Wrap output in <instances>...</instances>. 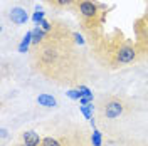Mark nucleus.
I'll return each instance as SVG.
<instances>
[{
	"instance_id": "1",
	"label": "nucleus",
	"mask_w": 148,
	"mask_h": 146,
	"mask_svg": "<svg viewBox=\"0 0 148 146\" xmlns=\"http://www.w3.org/2000/svg\"><path fill=\"white\" fill-rule=\"evenodd\" d=\"M125 111H126V104L120 98H110L101 104V116L104 119H116L123 116Z\"/></svg>"
},
{
	"instance_id": "2",
	"label": "nucleus",
	"mask_w": 148,
	"mask_h": 146,
	"mask_svg": "<svg viewBox=\"0 0 148 146\" xmlns=\"http://www.w3.org/2000/svg\"><path fill=\"white\" fill-rule=\"evenodd\" d=\"M76 9L84 20H96L99 17V5L94 0H77Z\"/></svg>"
},
{
	"instance_id": "3",
	"label": "nucleus",
	"mask_w": 148,
	"mask_h": 146,
	"mask_svg": "<svg viewBox=\"0 0 148 146\" xmlns=\"http://www.w3.org/2000/svg\"><path fill=\"white\" fill-rule=\"evenodd\" d=\"M136 49L133 46H130V44H123L116 49V52H114V59H116V62L118 64H130V62H133L135 59H136Z\"/></svg>"
},
{
	"instance_id": "4",
	"label": "nucleus",
	"mask_w": 148,
	"mask_h": 146,
	"mask_svg": "<svg viewBox=\"0 0 148 146\" xmlns=\"http://www.w3.org/2000/svg\"><path fill=\"white\" fill-rule=\"evenodd\" d=\"M59 59V50L52 44H46L40 47V62L42 65H54Z\"/></svg>"
},
{
	"instance_id": "5",
	"label": "nucleus",
	"mask_w": 148,
	"mask_h": 146,
	"mask_svg": "<svg viewBox=\"0 0 148 146\" xmlns=\"http://www.w3.org/2000/svg\"><path fill=\"white\" fill-rule=\"evenodd\" d=\"M9 20L15 25H24L29 20V14L24 7H12L9 10Z\"/></svg>"
},
{
	"instance_id": "6",
	"label": "nucleus",
	"mask_w": 148,
	"mask_h": 146,
	"mask_svg": "<svg viewBox=\"0 0 148 146\" xmlns=\"http://www.w3.org/2000/svg\"><path fill=\"white\" fill-rule=\"evenodd\" d=\"M42 139L44 138H40L39 133L32 131V129L22 133V145H25V146H40L42 145Z\"/></svg>"
},
{
	"instance_id": "7",
	"label": "nucleus",
	"mask_w": 148,
	"mask_h": 146,
	"mask_svg": "<svg viewBox=\"0 0 148 146\" xmlns=\"http://www.w3.org/2000/svg\"><path fill=\"white\" fill-rule=\"evenodd\" d=\"M49 37V32H46L40 25H37L34 30H32V46H39L44 42V39Z\"/></svg>"
},
{
	"instance_id": "8",
	"label": "nucleus",
	"mask_w": 148,
	"mask_h": 146,
	"mask_svg": "<svg viewBox=\"0 0 148 146\" xmlns=\"http://www.w3.org/2000/svg\"><path fill=\"white\" fill-rule=\"evenodd\" d=\"M37 102H39L40 106H46V108H52V106H56V99L54 98H51V96H47V94H40V96L37 98Z\"/></svg>"
},
{
	"instance_id": "9",
	"label": "nucleus",
	"mask_w": 148,
	"mask_h": 146,
	"mask_svg": "<svg viewBox=\"0 0 148 146\" xmlns=\"http://www.w3.org/2000/svg\"><path fill=\"white\" fill-rule=\"evenodd\" d=\"M40 146H64L59 139H56V138L52 136H46L44 139H42V145Z\"/></svg>"
},
{
	"instance_id": "10",
	"label": "nucleus",
	"mask_w": 148,
	"mask_h": 146,
	"mask_svg": "<svg viewBox=\"0 0 148 146\" xmlns=\"http://www.w3.org/2000/svg\"><path fill=\"white\" fill-rule=\"evenodd\" d=\"M52 5H56V7H71V5H74L77 0H49Z\"/></svg>"
},
{
	"instance_id": "11",
	"label": "nucleus",
	"mask_w": 148,
	"mask_h": 146,
	"mask_svg": "<svg viewBox=\"0 0 148 146\" xmlns=\"http://www.w3.org/2000/svg\"><path fill=\"white\" fill-rule=\"evenodd\" d=\"M145 22L148 24V10H147V14H145Z\"/></svg>"
},
{
	"instance_id": "12",
	"label": "nucleus",
	"mask_w": 148,
	"mask_h": 146,
	"mask_svg": "<svg viewBox=\"0 0 148 146\" xmlns=\"http://www.w3.org/2000/svg\"><path fill=\"white\" fill-rule=\"evenodd\" d=\"M18 146H25V145H18Z\"/></svg>"
}]
</instances>
